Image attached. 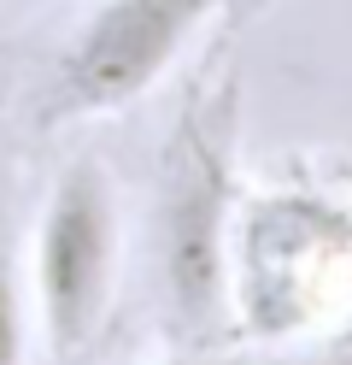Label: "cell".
Returning a JSON list of instances; mask_svg holds the SVG:
<instances>
[{"label": "cell", "instance_id": "6da1fadb", "mask_svg": "<svg viewBox=\"0 0 352 365\" xmlns=\"http://www.w3.org/2000/svg\"><path fill=\"white\" fill-rule=\"evenodd\" d=\"M241 207V83L235 71L188 88L153 177V289L176 354L229 336V242Z\"/></svg>", "mask_w": 352, "mask_h": 365}, {"label": "cell", "instance_id": "7a4b0ae2", "mask_svg": "<svg viewBox=\"0 0 352 365\" xmlns=\"http://www.w3.org/2000/svg\"><path fill=\"white\" fill-rule=\"evenodd\" d=\"M352 271V212L311 189H265L235 207L229 330L294 336Z\"/></svg>", "mask_w": 352, "mask_h": 365}, {"label": "cell", "instance_id": "3957f363", "mask_svg": "<svg viewBox=\"0 0 352 365\" xmlns=\"http://www.w3.org/2000/svg\"><path fill=\"white\" fill-rule=\"evenodd\" d=\"M117 259H124V212L117 182L94 153H77L53 171L30 236V307L47 354L70 365L94 348L112 318Z\"/></svg>", "mask_w": 352, "mask_h": 365}, {"label": "cell", "instance_id": "277c9868", "mask_svg": "<svg viewBox=\"0 0 352 365\" xmlns=\"http://www.w3.org/2000/svg\"><path fill=\"white\" fill-rule=\"evenodd\" d=\"M223 6L229 0H100L53 53L30 101V124L65 130L135 106L153 83H164L182 65L194 36Z\"/></svg>", "mask_w": 352, "mask_h": 365}, {"label": "cell", "instance_id": "5b68a950", "mask_svg": "<svg viewBox=\"0 0 352 365\" xmlns=\"http://www.w3.org/2000/svg\"><path fill=\"white\" fill-rule=\"evenodd\" d=\"M36 341V307H30V271L6 207H0V365H30Z\"/></svg>", "mask_w": 352, "mask_h": 365}, {"label": "cell", "instance_id": "8992f818", "mask_svg": "<svg viewBox=\"0 0 352 365\" xmlns=\"http://www.w3.org/2000/svg\"><path fill=\"white\" fill-rule=\"evenodd\" d=\"M294 365H352V341H346L341 354H323V359H294Z\"/></svg>", "mask_w": 352, "mask_h": 365}, {"label": "cell", "instance_id": "52a82bcc", "mask_svg": "<svg viewBox=\"0 0 352 365\" xmlns=\"http://www.w3.org/2000/svg\"><path fill=\"white\" fill-rule=\"evenodd\" d=\"M171 365H200V359H194V354H182V359H171Z\"/></svg>", "mask_w": 352, "mask_h": 365}]
</instances>
